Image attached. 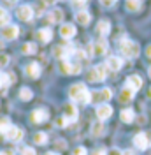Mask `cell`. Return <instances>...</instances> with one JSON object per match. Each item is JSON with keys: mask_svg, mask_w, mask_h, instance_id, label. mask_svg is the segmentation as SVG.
I'll return each instance as SVG.
<instances>
[{"mask_svg": "<svg viewBox=\"0 0 151 155\" xmlns=\"http://www.w3.org/2000/svg\"><path fill=\"white\" fill-rule=\"evenodd\" d=\"M69 97L74 102H83V104H90L92 102V92L83 83H76V85H72L69 88Z\"/></svg>", "mask_w": 151, "mask_h": 155, "instance_id": "cell-1", "label": "cell"}, {"mask_svg": "<svg viewBox=\"0 0 151 155\" xmlns=\"http://www.w3.org/2000/svg\"><path fill=\"white\" fill-rule=\"evenodd\" d=\"M120 51L125 58H137L141 55V48L137 42H133L130 39H123L120 42Z\"/></svg>", "mask_w": 151, "mask_h": 155, "instance_id": "cell-2", "label": "cell"}, {"mask_svg": "<svg viewBox=\"0 0 151 155\" xmlns=\"http://www.w3.org/2000/svg\"><path fill=\"white\" fill-rule=\"evenodd\" d=\"M88 81H92V83H98V81H104L105 78H107V67H105V64H100V65H95L88 71Z\"/></svg>", "mask_w": 151, "mask_h": 155, "instance_id": "cell-3", "label": "cell"}, {"mask_svg": "<svg viewBox=\"0 0 151 155\" xmlns=\"http://www.w3.org/2000/svg\"><path fill=\"white\" fill-rule=\"evenodd\" d=\"M60 67H62V72H63V74H69V76H76V74L81 72V64H79V62H72V60H69V58L62 60Z\"/></svg>", "mask_w": 151, "mask_h": 155, "instance_id": "cell-4", "label": "cell"}, {"mask_svg": "<svg viewBox=\"0 0 151 155\" xmlns=\"http://www.w3.org/2000/svg\"><path fill=\"white\" fill-rule=\"evenodd\" d=\"M0 35L2 39H5V41H12V39H16L19 35V27L18 25H5V27H2V32H0Z\"/></svg>", "mask_w": 151, "mask_h": 155, "instance_id": "cell-5", "label": "cell"}, {"mask_svg": "<svg viewBox=\"0 0 151 155\" xmlns=\"http://www.w3.org/2000/svg\"><path fill=\"white\" fill-rule=\"evenodd\" d=\"M111 97H113V90H111V88H102V90L92 94V101H93V102L104 104V102H107V101H111Z\"/></svg>", "mask_w": 151, "mask_h": 155, "instance_id": "cell-6", "label": "cell"}, {"mask_svg": "<svg viewBox=\"0 0 151 155\" xmlns=\"http://www.w3.org/2000/svg\"><path fill=\"white\" fill-rule=\"evenodd\" d=\"M97 118L100 120V122H104V120H107V118H111L113 116V107L109 106L107 102H104V104H98L97 106Z\"/></svg>", "mask_w": 151, "mask_h": 155, "instance_id": "cell-7", "label": "cell"}, {"mask_svg": "<svg viewBox=\"0 0 151 155\" xmlns=\"http://www.w3.org/2000/svg\"><path fill=\"white\" fill-rule=\"evenodd\" d=\"M74 53H76V48L72 44H65V46H56V48H55V55H56L60 60H65V58H69L70 55H74Z\"/></svg>", "mask_w": 151, "mask_h": 155, "instance_id": "cell-8", "label": "cell"}, {"mask_svg": "<svg viewBox=\"0 0 151 155\" xmlns=\"http://www.w3.org/2000/svg\"><path fill=\"white\" fill-rule=\"evenodd\" d=\"M5 139H9V141H21L23 139V130L19 129V127H16V125H11L7 130H5Z\"/></svg>", "mask_w": 151, "mask_h": 155, "instance_id": "cell-9", "label": "cell"}, {"mask_svg": "<svg viewBox=\"0 0 151 155\" xmlns=\"http://www.w3.org/2000/svg\"><path fill=\"white\" fill-rule=\"evenodd\" d=\"M16 16L21 21H30L34 18V7L32 5H19L18 11H16Z\"/></svg>", "mask_w": 151, "mask_h": 155, "instance_id": "cell-10", "label": "cell"}, {"mask_svg": "<svg viewBox=\"0 0 151 155\" xmlns=\"http://www.w3.org/2000/svg\"><path fill=\"white\" fill-rule=\"evenodd\" d=\"M133 145H135V148H139V150H146V148L149 146L148 134H146V132H139V134H135L133 136Z\"/></svg>", "mask_w": 151, "mask_h": 155, "instance_id": "cell-11", "label": "cell"}, {"mask_svg": "<svg viewBox=\"0 0 151 155\" xmlns=\"http://www.w3.org/2000/svg\"><path fill=\"white\" fill-rule=\"evenodd\" d=\"M107 41L105 39H100L98 42H95V44H92V53H93L95 57H102V55H105L107 53Z\"/></svg>", "mask_w": 151, "mask_h": 155, "instance_id": "cell-12", "label": "cell"}, {"mask_svg": "<svg viewBox=\"0 0 151 155\" xmlns=\"http://www.w3.org/2000/svg\"><path fill=\"white\" fill-rule=\"evenodd\" d=\"M60 35L63 39H72L76 35V27L72 23H62V27H60Z\"/></svg>", "mask_w": 151, "mask_h": 155, "instance_id": "cell-13", "label": "cell"}, {"mask_svg": "<svg viewBox=\"0 0 151 155\" xmlns=\"http://www.w3.org/2000/svg\"><path fill=\"white\" fill-rule=\"evenodd\" d=\"M47 116H49L47 109L40 107V109H35V111L32 113V122H34V124H44L47 120Z\"/></svg>", "mask_w": 151, "mask_h": 155, "instance_id": "cell-14", "label": "cell"}, {"mask_svg": "<svg viewBox=\"0 0 151 155\" xmlns=\"http://www.w3.org/2000/svg\"><path fill=\"white\" fill-rule=\"evenodd\" d=\"M105 67L111 69L113 72H116V71H120L123 67V60L120 57H109L105 60Z\"/></svg>", "mask_w": 151, "mask_h": 155, "instance_id": "cell-15", "label": "cell"}, {"mask_svg": "<svg viewBox=\"0 0 151 155\" xmlns=\"http://www.w3.org/2000/svg\"><path fill=\"white\" fill-rule=\"evenodd\" d=\"M141 87H142L141 76H135V74H132V76L127 78V88H130V90H133V92H137V90H141Z\"/></svg>", "mask_w": 151, "mask_h": 155, "instance_id": "cell-16", "label": "cell"}, {"mask_svg": "<svg viewBox=\"0 0 151 155\" xmlns=\"http://www.w3.org/2000/svg\"><path fill=\"white\" fill-rule=\"evenodd\" d=\"M47 21L49 23H60L62 19H63V11L60 9V7H55V9H51L47 12Z\"/></svg>", "mask_w": 151, "mask_h": 155, "instance_id": "cell-17", "label": "cell"}, {"mask_svg": "<svg viewBox=\"0 0 151 155\" xmlns=\"http://www.w3.org/2000/svg\"><path fill=\"white\" fill-rule=\"evenodd\" d=\"M25 72L28 74L30 78H34V79H37L40 76V65H39L37 62H30L28 65L25 67Z\"/></svg>", "mask_w": 151, "mask_h": 155, "instance_id": "cell-18", "label": "cell"}, {"mask_svg": "<svg viewBox=\"0 0 151 155\" xmlns=\"http://www.w3.org/2000/svg\"><path fill=\"white\" fill-rule=\"evenodd\" d=\"M76 21H77L79 25L86 27V25H90V21H92V16H90V12H88V11H79V12L76 14Z\"/></svg>", "mask_w": 151, "mask_h": 155, "instance_id": "cell-19", "label": "cell"}, {"mask_svg": "<svg viewBox=\"0 0 151 155\" xmlns=\"http://www.w3.org/2000/svg\"><path fill=\"white\" fill-rule=\"evenodd\" d=\"M97 32H98L102 37H105V35L111 32V23H109L107 19H100V21L97 23Z\"/></svg>", "mask_w": 151, "mask_h": 155, "instance_id": "cell-20", "label": "cell"}, {"mask_svg": "<svg viewBox=\"0 0 151 155\" xmlns=\"http://www.w3.org/2000/svg\"><path fill=\"white\" fill-rule=\"evenodd\" d=\"M37 39L40 41V42H49V41L53 39V32H51V28H40L37 32Z\"/></svg>", "mask_w": 151, "mask_h": 155, "instance_id": "cell-21", "label": "cell"}, {"mask_svg": "<svg viewBox=\"0 0 151 155\" xmlns=\"http://www.w3.org/2000/svg\"><path fill=\"white\" fill-rule=\"evenodd\" d=\"M133 95H135V92L125 87L121 90V94H120V102H130V101L133 99Z\"/></svg>", "mask_w": 151, "mask_h": 155, "instance_id": "cell-22", "label": "cell"}, {"mask_svg": "<svg viewBox=\"0 0 151 155\" xmlns=\"http://www.w3.org/2000/svg\"><path fill=\"white\" fill-rule=\"evenodd\" d=\"M65 116L70 120V122H74L76 118H77V109H76V106L72 104V102L65 104Z\"/></svg>", "mask_w": 151, "mask_h": 155, "instance_id": "cell-23", "label": "cell"}, {"mask_svg": "<svg viewBox=\"0 0 151 155\" xmlns=\"http://www.w3.org/2000/svg\"><path fill=\"white\" fill-rule=\"evenodd\" d=\"M120 116H121V122H125V124H132L133 118H135V113H133V109H123Z\"/></svg>", "mask_w": 151, "mask_h": 155, "instance_id": "cell-24", "label": "cell"}, {"mask_svg": "<svg viewBox=\"0 0 151 155\" xmlns=\"http://www.w3.org/2000/svg\"><path fill=\"white\" fill-rule=\"evenodd\" d=\"M104 132H105V127H104V124L102 122H95L93 125H92V136H104Z\"/></svg>", "mask_w": 151, "mask_h": 155, "instance_id": "cell-25", "label": "cell"}, {"mask_svg": "<svg viewBox=\"0 0 151 155\" xmlns=\"http://www.w3.org/2000/svg\"><path fill=\"white\" fill-rule=\"evenodd\" d=\"M125 7H127V11H130V12H137V11L141 9V0H127L125 2Z\"/></svg>", "mask_w": 151, "mask_h": 155, "instance_id": "cell-26", "label": "cell"}, {"mask_svg": "<svg viewBox=\"0 0 151 155\" xmlns=\"http://www.w3.org/2000/svg\"><path fill=\"white\" fill-rule=\"evenodd\" d=\"M21 51L25 55H34V53H37V44L35 42H27V44H23Z\"/></svg>", "mask_w": 151, "mask_h": 155, "instance_id": "cell-27", "label": "cell"}, {"mask_svg": "<svg viewBox=\"0 0 151 155\" xmlns=\"http://www.w3.org/2000/svg\"><path fill=\"white\" fill-rule=\"evenodd\" d=\"M9 21H11L9 12L4 9V7H0V28H2V27H5V25H9Z\"/></svg>", "mask_w": 151, "mask_h": 155, "instance_id": "cell-28", "label": "cell"}, {"mask_svg": "<svg viewBox=\"0 0 151 155\" xmlns=\"http://www.w3.org/2000/svg\"><path fill=\"white\" fill-rule=\"evenodd\" d=\"M34 143L35 145H46L47 143V134L46 132H37L34 136Z\"/></svg>", "mask_w": 151, "mask_h": 155, "instance_id": "cell-29", "label": "cell"}, {"mask_svg": "<svg viewBox=\"0 0 151 155\" xmlns=\"http://www.w3.org/2000/svg\"><path fill=\"white\" fill-rule=\"evenodd\" d=\"M32 97H34V92H32L30 88L25 87V88H21V90H19V99H21V101H30Z\"/></svg>", "mask_w": 151, "mask_h": 155, "instance_id": "cell-30", "label": "cell"}, {"mask_svg": "<svg viewBox=\"0 0 151 155\" xmlns=\"http://www.w3.org/2000/svg\"><path fill=\"white\" fill-rule=\"evenodd\" d=\"M11 127V122L7 116H4V118H0V134H5V130Z\"/></svg>", "mask_w": 151, "mask_h": 155, "instance_id": "cell-31", "label": "cell"}, {"mask_svg": "<svg viewBox=\"0 0 151 155\" xmlns=\"http://www.w3.org/2000/svg\"><path fill=\"white\" fill-rule=\"evenodd\" d=\"M69 124H70V120H69L67 116H60L56 122H55V125H56V127H67Z\"/></svg>", "mask_w": 151, "mask_h": 155, "instance_id": "cell-32", "label": "cell"}, {"mask_svg": "<svg viewBox=\"0 0 151 155\" xmlns=\"http://www.w3.org/2000/svg\"><path fill=\"white\" fill-rule=\"evenodd\" d=\"M21 155H35V150L30 148V146H23L21 148Z\"/></svg>", "mask_w": 151, "mask_h": 155, "instance_id": "cell-33", "label": "cell"}, {"mask_svg": "<svg viewBox=\"0 0 151 155\" xmlns=\"http://www.w3.org/2000/svg\"><path fill=\"white\" fill-rule=\"evenodd\" d=\"M9 64V55H0V67H4V65H7Z\"/></svg>", "mask_w": 151, "mask_h": 155, "instance_id": "cell-34", "label": "cell"}, {"mask_svg": "<svg viewBox=\"0 0 151 155\" xmlns=\"http://www.w3.org/2000/svg\"><path fill=\"white\" fill-rule=\"evenodd\" d=\"M74 155H88V152H86L85 146H77L74 150Z\"/></svg>", "mask_w": 151, "mask_h": 155, "instance_id": "cell-35", "label": "cell"}, {"mask_svg": "<svg viewBox=\"0 0 151 155\" xmlns=\"http://www.w3.org/2000/svg\"><path fill=\"white\" fill-rule=\"evenodd\" d=\"M114 2H116V0H100V4H102L104 7H111Z\"/></svg>", "mask_w": 151, "mask_h": 155, "instance_id": "cell-36", "label": "cell"}, {"mask_svg": "<svg viewBox=\"0 0 151 155\" xmlns=\"http://www.w3.org/2000/svg\"><path fill=\"white\" fill-rule=\"evenodd\" d=\"M93 155H107V150H104V148H98V150H95Z\"/></svg>", "mask_w": 151, "mask_h": 155, "instance_id": "cell-37", "label": "cell"}, {"mask_svg": "<svg viewBox=\"0 0 151 155\" xmlns=\"http://www.w3.org/2000/svg\"><path fill=\"white\" fill-rule=\"evenodd\" d=\"M107 155H123V153L120 152V150H118V148H113V150H111V152H109Z\"/></svg>", "mask_w": 151, "mask_h": 155, "instance_id": "cell-38", "label": "cell"}, {"mask_svg": "<svg viewBox=\"0 0 151 155\" xmlns=\"http://www.w3.org/2000/svg\"><path fill=\"white\" fill-rule=\"evenodd\" d=\"M70 2H72L74 5H83V4H85L86 0H70Z\"/></svg>", "mask_w": 151, "mask_h": 155, "instance_id": "cell-39", "label": "cell"}, {"mask_svg": "<svg viewBox=\"0 0 151 155\" xmlns=\"http://www.w3.org/2000/svg\"><path fill=\"white\" fill-rule=\"evenodd\" d=\"M0 155H14L12 150H4V152H0Z\"/></svg>", "mask_w": 151, "mask_h": 155, "instance_id": "cell-40", "label": "cell"}, {"mask_svg": "<svg viewBox=\"0 0 151 155\" xmlns=\"http://www.w3.org/2000/svg\"><path fill=\"white\" fill-rule=\"evenodd\" d=\"M146 55L151 58V46H148V48H146Z\"/></svg>", "mask_w": 151, "mask_h": 155, "instance_id": "cell-41", "label": "cell"}, {"mask_svg": "<svg viewBox=\"0 0 151 155\" xmlns=\"http://www.w3.org/2000/svg\"><path fill=\"white\" fill-rule=\"evenodd\" d=\"M5 2H9V4H16L18 0H5Z\"/></svg>", "mask_w": 151, "mask_h": 155, "instance_id": "cell-42", "label": "cell"}, {"mask_svg": "<svg viewBox=\"0 0 151 155\" xmlns=\"http://www.w3.org/2000/svg\"><path fill=\"white\" fill-rule=\"evenodd\" d=\"M123 155H133L132 152H123Z\"/></svg>", "mask_w": 151, "mask_h": 155, "instance_id": "cell-43", "label": "cell"}, {"mask_svg": "<svg viewBox=\"0 0 151 155\" xmlns=\"http://www.w3.org/2000/svg\"><path fill=\"white\" fill-rule=\"evenodd\" d=\"M46 155H58V153H55V152H47Z\"/></svg>", "mask_w": 151, "mask_h": 155, "instance_id": "cell-44", "label": "cell"}, {"mask_svg": "<svg viewBox=\"0 0 151 155\" xmlns=\"http://www.w3.org/2000/svg\"><path fill=\"white\" fill-rule=\"evenodd\" d=\"M148 74H149V78H151V67H149V69H148Z\"/></svg>", "mask_w": 151, "mask_h": 155, "instance_id": "cell-45", "label": "cell"}, {"mask_svg": "<svg viewBox=\"0 0 151 155\" xmlns=\"http://www.w3.org/2000/svg\"><path fill=\"white\" fill-rule=\"evenodd\" d=\"M2 46H4V44H2V41H0V48H2Z\"/></svg>", "mask_w": 151, "mask_h": 155, "instance_id": "cell-46", "label": "cell"}]
</instances>
